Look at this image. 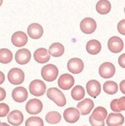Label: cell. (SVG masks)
I'll return each mask as SVG.
<instances>
[{
    "instance_id": "cell-1",
    "label": "cell",
    "mask_w": 125,
    "mask_h": 126,
    "mask_svg": "<svg viewBox=\"0 0 125 126\" xmlns=\"http://www.w3.org/2000/svg\"><path fill=\"white\" fill-rule=\"evenodd\" d=\"M47 96L49 99L53 101L59 107H63L67 103L65 95L60 90L56 87L49 88L47 91Z\"/></svg>"
},
{
    "instance_id": "cell-2",
    "label": "cell",
    "mask_w": 125,
    "mask_h": 126,
    "mask_svg": "<svg viewBox=\"0 0 125 126\" xmlns=\"http://www.w3.org/2000/svg\"><path fill=\"white\" fill-rule=\"evenodd\" d=\"M59 74V70L54 64H46L41 69V76L46 82L55 81Z\"/></svg>"
},
{
    "instance_id": "cell-3",
    "label": "cell",
    "mask_w": 125,
    "mask_h": 126,
    "mask_svg": "<svg viewBox=\"0 0 125 126\" xmlns=\"http://www.w3.org/2000/svg\"><path fill=\"white\" fill-rule=\"evenodd\" d=\"M7 79L11 84L19 85L22 83L25 80V73L20 68L14 67L8 72Z\"/></svg>"
},
{
    "instance_id": "cell-4",
    "label": "cell",
    "mask_w": 125,
    "mask_h": 126,
    "mask_svg": "<svg viewBox=\"0 0 125 126\" xmlns=\"http://www.w3.org/2000/svg\"><path fill=\"white\" fill-rule=\"evenodd\" d=\"M29 91L36 97H41L44 95L46 91L45 82L40 79H34L29 84Z\"/></svg>"
},
{
    "instance_id": "cell-5",
    "label": "cell",
    "mask_w": 125,
    "mask_h": 126,
    "mask_svg": "<svg viewBox=\"0 0 125 126\" xmlns=\"http://www.w3.org/2000/svg\"><path fill=\"white\" fill-rule=\"evenodd\" d=\"M26 112L29 114L35 115L40 113L43 110V103L41 100L33 98L29 100L26 106Z\"/></svg>"
},
{
    "instance_id": "cell-6",
    "label": "cell",
    "mask_w": 125,
    "mask_h": 126,
    "mask_svg": "<svg viewBox=\"0 0 125 126\" xmlns=\"http://www.w3.org/2000/svg\"><path fill=\"white\" fill-rule=\"evenodd\" d=\"M81 30L85 34H91L97 29V23L94 19L91 17H85L80 23Z\"/></svg>"
},
{
    "instance_id": "cell-7",
    "label": "cell",
    "mask_w": 125,
    "mask_h": 126,
    "mask_svg": "<svg viewBox=\"0 0 125 126\" xmlns=\"http://www.w3.org/2000/svg\"><path fill=\"white\" fill-rule=\"evenodd\" d=\"M116 72V67L114 64L109 62L102 63L99 67V75L104 79L112 78Z\"/></svg>"
},
{
    "instance_id": "cell-8",
    "label": "cell",
    "mask_w": 125,
    "mask_h": 126,
    "mask_svg": "<svg viewBox=\"0 0 125 126\" xmlns=\"http://www.w3.org/2000/svg\"><path fill=\"white\" fill-rule=\"evenodd\" d=\"M83 61L79 58H72L67 63V69L73 74H79L83 71Z\"/></svg>"
},
{
    "instance_id": "cell-9",
    "label": "cell",
    "mask_w": 125,
    "mask_h": 126,
    "mask_svg": "<svg viewBox=\"0 0 125 126\" xmlns=\"http://www.w3.org/2000/svg\"><path fill=\"white\" fill-rule=\"evenodd\" d=\"M108 48L110 52L112 53H118L121 52L124 48V42L117 36H114L109 38L108 41Z\"/></svg>"
},
{
    "instance_id": "cell-10",
    "label": "cell",
    "mask_w": 125,
    "mask_h": 126,
    "mask_svg": "<svg viewBox=\"0 0 125 126\" xmlns=\"http://www.w3.org/2000/svg\"><path fill=\"white\" fill-rule=\"evenodd\" d=\"M74 84V79L70 74H63L61 76H59L58 79V86L62 90L70 89Z\"/></svg>"
},
{
    "instance_id": "cell-11",
    "label": "cell",
    "mask_w": 125,
    "mask_h": 126,
    "mask_svg": "<svg viewBox=\"0 0 125 126\" xmlns=\"http://www.w3.org/2000/svg\"><path fill=\"white\" fill-rule=\"evenodd\" d=\"M86 91L89 95L96 98L101 91V83L95 79H91L86 83Z\"/></svg>"
},
{
    "instance_id": "cell-12",
    "label": "cell",
    "mask_w": 125,
    "mask_h": 126,
    "mask_svg": "<svg viewBox=\"0 0 125 126\" xmlns=\"http://www.w3.org/2000/svg\"><path fill=\"white\" fill-rule=\"evenodd\" d=\"M80 117V113L78 109L73 107L67 108L63 112V118L68 123H75Z\"/></svg>"
},
{
    "instance_id": "cell-13",
    "label": "cell",
    "mask_w": 125,
    "mask_h": 126,
    "mask_svg": "<svg viewBox=\"0 0 125 126\" xmlns=\"http://www.w3.org/2000/svg\"><path fill=\"white\" fill-rule=\"evenodd\" d=\"M34 60L39 63H46L50 60L51 55L47 50L44 48H40L37 49L34 52Z\"/></svg>"
},
{
    "instance_id": "cell-14",
    "label": "cell",
    "mask_w": 125,
    "mask_h": 126,
    "mask_svg": "<svg viewBox=\"0 0 125 126\" xmlns=\"http://www.w3.org/2000/svg\"><path fill=\"white\" fill-rule=\"evenodd\" d=\"M94 107V103L90 98H85L79 102L77 105V109L80 111L82 115H87L90 113Z\"/></svg>"
},
{
    "instance_id": "cell-15",
    "label": "cell",
    "mask_w": 125,
    "mask_h": 126,
    "mask_svg": "<svg viewBox=\"0 0 125 126\" xmlns=\"http://www.w3.org/2000/svg\"><path fill=\"white\" fill-rule=\"evenodd\" d=\"M31 60V52L29 50L26 48L20 49L18 51H17L15 54V60L18 64H26L30 61Z\"/></svg>"
},
{
    "instance_id": "cell-16",
    "label": "cell",
    "mask_w": 125,
    "mask_h": 126,
    "mask_svg": "<svg viewBox=\"0 0 125 126\" xmlns=\"http://www.w3.org/2000/svg\"><path fill=\"white\" fill-rule=\"evenodd\" d=\"M27 33L32 39H39L44 34V30L40 24L33 23L28 26Z\"/></svg>"
},
{
    "instance_id": "cell-17",
    "label": "cell",
    "mask_w": 125,
    "mask_h": 126,
    "mask_svg": "<svg viewBox=\"0 0 125 126\" xmlns=\"http://www.w3.org/2000/svg\"><path fill=\"white\" fill-rule=\"evenodd\" d=\"M13 45L16 47H23L28 42V37L26 33L21 31L15 32L11 37Z\"/></svg>"
},
{
    "instance_id": "cell-18",
    "label": "cell",
    "mask_w": 125,
    "mask_h": 126,
    "mask_svg": "<svg viewBox=\"0 0 125 126\" xmlns=\"http://www.w3.org/2000/svg\"><path fill=\"white\" fill-rule=\"evenodd\" d=\"M106 123L108 126H120L124 123V117L120 113H109L106 117Z\"/></svg>"
},
{
    "instance_id": "cell-19",
    "label": "cell",
    "mask_w": 125,
    "mask_h": 126,
    "mask_svg": "<svg viewBox=\"0 0 125 126\" xmlns=\"http://www.w3.org/2000/svg\"><path fill=\"white\" fill-rule=\"evenodd\" d=\"M12 98L17 102H23L28 98V91L23 86H18L13 90Z\"/></svg>"
},
{
    "instance_id": "cell-20",
    "label": "cell",
    "mask_w": 125,
    "mask_h": 126,
    "mask_svg": "<svg viewBox=\"0 0 125 126\" xmlns=\"http://www.w3.org/2000/svg\"><path fill=\"white\" fill-rule=\"evenodd\" d=\"M24 120V116L22 113L19 110H13L8 114L7 121L8 122L14 126H18L22 124Z\"/></svg>"
},
{
    "instance_id": "cell-21",
    "label": "cell",
    "mask_w": 125,
    "mask_h": 126,
    "mask_svg": "<svg viewBox=\"0 0 125 126\" xmlns=\"http://www.w3.org/2000/svg\"><path fill=\"white\" fill-rule=\"evenodd\" d=\"M107 116H108V112H107L105 108L102 106H98L95 108L94 110L93 111L90 118L97 121H105Z\"/></svg>"
},
{
    "instance_id": "cell-22",
    "label": "cell",
    "mask_w": 125,
    "mask_h": 126,
    "mask_svg": "<svg viewBox=\"0 0 125 126\" xmlns=\"http://www.w3.org/2000/svg\"><path fill=\"white\" fill-rule=\"evenodd\" d=\"M101 50V44L97 40H90L86 44V51L90 55H97Z\"/></svg>"
},
{
    "instance_id": "cell-23",
    "label": "cell",
    "mask_w": 125,
    "mask_h": 126,
    "mask_svg": "<svg viewBox=\"0 0 125 126\" xmlns=\"http://www.w3.org/2000/svg\"><path fill=\"white\" fill-rule=\"evenodd\" d=\"M111 3L109 0H100L96 4V10L100 14H107L111 10Z\"/></svg>"
},
{
    "instance_id": "cell-24",
    "label": "cell",
    "mask_w": 125,
    "mask_h": 126,
    "mask_svg": "<svg viewBox=\"0 0 125 126\" xmlns=\"http://www.w3.org/2000/svg\"><path fill=\"white\" fill-rule=\"evenodd\" d=\"M111 110L114 112L119 113L120 111L125 110V97L123 96L119 99H114L110 104Z\"/></svg>"
},
{
    "instance_id": "cell-25",
    "label": "cell",
    "mask_w": 125,
    "mask_h": 126,
    "mask_svg": "<svg viewBox=\"0 0 125 126\" xmlns=\"http://www.w3.org/2000/svg\"><path fill=\"white\" fill-rule=\"evenodd\" d=\"M64 46L60 44V43H53V44L49 47L48 52L50 53V55H52L54 57H59L61 56L64 53Z\"/></svg>"
},
{
    "instance_id": "cell-26",
    "label": "cell",
    "mask_w": 125,
    "mask_h": 126,
    "mask_svg": "<svg viewBox=\"0 0 125 126\" xmlns=\"http://www.w3.org/2000/svg\"><path fill=\"white\" fill-rule=\"evenodd\" d=\"M103 90L108 94H115L118 91V85L113 81H107L103 85Z\"/></svg>"
},
{
    "instance_id": "cell-27",
    "label": "cell",
    "mask_w": 125,
    "mask_h": 126,
    "mask_svg": "<svg viewBox=\"0 0 125 126\" xmlns=\"http://www.w3.org/2000/svg\"><path fill=\"white\" fill-rule=\"evenodd\" d=\"M13 60V53L7 48L0 49V63H9Z\"/></svg>"
},
{
    "instance_id": "cell-28",
    "label": "cell",
    "mask_w": 125,
    "mask_h": 126,
    "mask_svg": "<svg viewBox=\"0 0 125 126\" xmlns=\"http://www.w3.org/2000/svg\"><path fill=\"white\" fill-rule=\"evenodd\" d=\"M85 96V90L82 86H75L71 91V97L75 101H81Z\"/></svg>"
},
{
    "instance_id": "cell-29",
    "label": "cell",
    "mask_w": 125,
    "mask_h": 126,
    "mask_svg": "<svg viewBox=\"0 0 125 126\" xmlns=\"http://www.w3.org/2000/svg\"><path fill=\"white\" fill-rule=\"evenodd\" d=\"M45 120L49 124H58L61 121V115H60L59 112H56V111H51V112L46 114Z\"/></svg>"
},
{
    "instance_id": "cell-30",
    "label": "cell",
    "mask_w": 125,
    "mask_h": 126,
    "mask_svg": "<svg viewBox=\"0 0 125 126\" xmlns=\"http://www.w3.org/2000/svg\"><path fill=\"white\" fill-rule=\"evenodd\" d=\"M26 126H44V121L39 117H31L26 120Z\"/></svg>"
},
{
    "instance_id": "cell-31",
    "label": "cell",
    "mask_w": 125,
    "mask_h": 126,
    "mask_svg": "<svg viewBox=\"0 0 125 126\" xmlns=\"http://www.w3.org/2000/svg\"><path fill=\"white\" fill-rule=\"evenodd\" d=\"M10 112V107L6 103H0V117H4L7 116V114H9Z\"/></svg>"
},
{
    "instance_id": "cell-32",
    "label": "cell",
    "mask_w": 125,
    "mask_h": 126,
    "mask_svg": "<svg viewBox=\"0 0 125 126\" xmlns=\"http://www.w3.org/2000/svg\"><path fill=\"white\" fill-rule=\"evenodd\" d=\"M124 23H125V20L123 19L121 20L120 22L117 25V30H118L119 33H121L122 35H125V30H124Z\"/></svg>"
},
{
    "instance_id": "cell-33",
    "label": "cell",
    "mask_w": 125,
    "mask_h": 126,
    "mask_svg": "<svg viewBox=\"0 0 125 126\" xmlns=\"http://www.w3.org/2000/svg\"><path fill=\"white\" fill-rule=\"evenodd\" d=\"M89 121H90V123L91 124L92 126H105V121H94L91 119V118H89Z\"/></svg>"
},
{
    "instance_id": "cell-34",
    "label": "cell",
    "mask_w": 125,
    "mask_h": 126,
    "mask_svg": "<svg viewBox=\"0 0 125 126\" xmlns=\"http://www.w3.org/2000/svg\"><path fill=\"white\" fill-rule=\"evenodd\" d=\"M118 62L121 67H123V68L125 67V54H122V55L119 57Z\"/></svg>"
},
{
    "instance_id": "cell-35",
    "label": "cell",
    "mask_w": 125,
    "mask_h": 126,
    "mask_svg": "<svg viewBox=\"0 0 125 126\" xmlns=\"http://www.w3.org/2000/svg\"><path fill=\"white\" fill-rule=\"evenodd\" d=\"M6 91L3 88L0 87V102H2L6 98Z\"/></svg>"
},
{
    "instance_id": "cell-36",
    "label": "cell",
    "mask_w": 125,
    "mask_h": 126,
    "mask_svg": "<svg viewBox=\"0 0 125 126\" xmlns=\"http://www.w3.org/2000/svg\"><path fill=\"white\" fill-rule=\"evenodd\" d=\"M120 91L123 94H125V80H123L120 82Z\"/></svg>"
},
{
    "instance_id": "cell-37",
    "label": "cell",
    "mask_w": 125,
    "mask_h": 126,
    "mask_svg": "<svg viewBox=\"0 0 125 126\" xmlns=\"http://www.w3.org/2000/svg\"><path fill=\"white\" fill-rule=\"evenodd\" d=\"M5 81V75L0 71V85L2 84Z\"/></svg>"
},
{
    "instance_id": "cell-38",
    "label": "cell",
    "mask_w": 125,
    "mask_h": 126,
    "mask_svg": "<svg viewBox=\"0 0 125 126\" xmlns=\"http://www.w3.org/2000/svg\"><path fill=\"white\" fill-rule=\"evenodd\" d=\"M0 126H10V125H7L5 122H0Z\"/></svg>"
},
{
    "instance_id": "cell-39",
    "label": "cell",
    "mask_w": 125,
    "mask_h": 126,
    "mask_svg": "<svg viewBox=\"0 0 125 126\" xmlns=\"http://www.w3.org/2000/svg\"><path fill=\"white\" fill-rule=\"evenodd\" d=\"M2 2H3V0H0V6H2Z\"/></svg>"
},
{
    "instance_id": "cell-40",
    "label": "cell",
    "mask_w": 125,
    "mask_h": 126,
    "mask_svg": "<svg viewBox=\"0 0 125 126\" xmlns=\"http://www.w3.org/2000/svg\"><path fill=\"white\" fill-rule=\"evenodd\" d=\"M120 126H122V125H120Z\"/></svg>"
}]
</instances>
